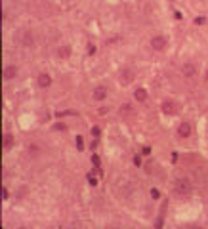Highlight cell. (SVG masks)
<instances>
[{
  "mask_svg": "<svg viewBox=\"0 0 208 229\" xmlns=\"http://www.w3.org/2000/svg\"><path fill=\"white\" fill-rule=\"evenodd\" d=\"M182 73H183V76H193L197 73V67H195V63H183V67H182Z\"/></svg>",
  "mask_w": 208,
  "mask_h": 229,
  "instance_id": "cell-10",
  "label": "cell"
},
{
  "mask_svg": "<svg viewBox=\"0 0 208 229\" xmlns=\"http://www.w3.org/2000/svg\"><path fill=\"white\" fill-rule=\"evenodd\" d=\"M90 132H92V136H94V138H97V136H99V128H97V126H94L92 130H90Z\"/></svg>",
  "mask_w": 208,
  "mask_h": 229,
  "instance_id": "cell-17",
  "label": "cell"
},
{
  "mask_svg": "<svg viewBox=\"0 0 208 229\" xmlns=\"http://www.w3.org/2000/svg\"><path fill=\"white\" fill-rule=\"evenodd\" d=\"M162 113L164 114H176L178 113L176 101H172V99H164V101H162Z\"/></svg>",
  "mask_w": 208,
  "mask_h": 229,
  "instance_id": "cell-2",
  "label": "cell"
},
{
  "mask_svg": "<svg viewBox=\"0 0 208 229\" xmlns=\"http://www.w3.org/2000/svg\"><path fill=\"white\" fill-rule=\"evenodd\" d=\"M134 76H136V75H134L132 69H124L122 73H120V82H122V84H130L134 80Z\"/></svg>",
  "mask_w": 208,
  "mask_h": 229,
  "instance_id": "cell-9",
  "label": "cell"
},
{
  "mask_svg": "<svg viewBox=\"0 0 208 229\" xmlns=\"http://www.w3.org/2000/svg\"><path fill=\"white\" fill-rule=\"evenodd\" d=\"M92 97H94L95 101H103V99H105V97H107V88H105V86H95L94 88V92H92Z\"/></svg>",
  "mask_w": 208,
  "mask_h": 229,
  "instance_id": "cell-4",
  "label": "cell"
},
{
  "mask_svg": "<svg viewBox=\"0 0 208 229\" xmlns=\"http://www.w3.org/2000/svg\"><path fill=\"white\" fill-rule=\"evenodd\" d=\"M195 23H197V25H202V23H204V17H197Z\"/></svg>",
  "mask_w": 208,
  "mask_h": 229,
  "instance_id": "cell-21",
  "label": "cell"
},
{
  "mask_svg": "<svg viewBox=\"0 0 208 229\" xmlns=\"http://www.w3.org/2000/svg\"><path fill=\"white\" fill-rule=\"evenodd\" d=\"M88 54H90V56H94V54H95V46H92V44L88 46Z\"/></svg>",
  "mask_w": 208,
  "mask_h": 229,
  "instance_id": "cell-20",
  "label": "cell"
},
{
  "mask_svg": "<svg viewBox=\"0 0 208 229\" xmlns=\"http://www.w3.org/2000/svg\"><path fill=\"white\" fill-rule=\"evenodd\" d=\"M54 130H57V132H65V130H67V126H65V124H56V126H54Z\"/></svg>",
  "mask_w": 208,
  "mask_h": 229,
  "instance_id": "cell-16",
  "label": "cell"
},
{
  "mask_svg": "<svg viewBox=\"0 0 208 229\" xmlns=\"http://www.w3.org/2000/svg\"><path fill=\"white\" fill-rule=\"evenodd\" d=\"M36 82H38V86H40V88H48V86L52 84V76L48 75V73H40Z\"/></svg>",
  "mask_w": 208,
  "mask_h": 229,
  "instance_id": "cell-6",
  "label": "cell"
},
{
  "mask_svg": "<svg viewBox=\"0 0 208 229\" xmlns=\"http://www.w3.org/2000/svg\"><path fill=\"white\" fill-rule=\"evenodd\" d=\"M134 97H136L138 101H145V99H147V90L138 88V90H136V94H134Z\"/></svg>",
  "mask_w": 208,
  "mask_h": 229,
  "instance_id": "cell-13",
  "label": "cell"
},
{
  "mask_svg": "<svg viewBox=\"0 0 208 229\" xmlns=\"http://www.w3.org/2000/svg\"><path fill=\"white\" fill-rule=\"evenodd\" d=\"M19 36H21V38H19V42H21L23 46H32V44H34V38H32V34L29 31H23Z\"/></svg>",
  "mask_w": 208,
  "mask_h": 229,
  "instance_id": "cell-8",
  "label": "cell"
},
{
  "mask_svg": "<svg viewBox=\"0 0 208 229\" xmlns=\"http://www.w3.org/2000/svg\"><path fill=\"white\" fill-rule=\"evenodd\" d=\"M191 181L187 178H178L176 179V183H174V193H176V197H182V199H185V197H189L191 195Z\"/></svg>",
  "mask_w": 208,
  "mask_h": 229,
  "instance_id": "cell-1",
  "label": "cell"
},
{
  "mask_svg": "<svg viewBox=\"0 0 208 229\" xmlns=\"http://www.w3.org/2000/svg\"><path fill=\"white\" fill-rule=\"evenodd\" d=\"M120 113L122 114H126V113H134V109H132V105H122V107H120Z\"/></svg>",
  "mask_w": 208,
  "mask_h": 229,
  "instance_id": "cell-14",
  "label": "cell"
},
{
  "mask_svg": "<svg viewBox=\"0 0 208 229\" xmlns=\"http://www.w3.org/2000/svg\"><path fill=\"white\" fill-rule=\"evenodd\" d=\"M151 197H153V199H158V197H160L158 189H151Z\"/></svg>",
  "mask_w": 208,
  "mask_h": 229,
  "instance_id": "cell-19",
  "label": "cell"
},
{
  "mask_svg": "<svg viewBox=\"0 0 208 229\" xmlns=\"http://www.w3.org/2000/svg\"><path fill=\"white\" fill-rule=\"evenodd\" d=\"M76 147H78V151H82V149H84V141H82V138H80V136L76 138Z\"/></svg>",
  "mask_w": 208,
  "mask_h": 229,
  "instance_id": "cell-15",
  "label": "cell"
},
{
  "mask_svg": "<svg viewBox=\"0 0 208 229\" xmlns=\"http://www.w3.org/2000/svg\"><path fill=\"white\" fill-rule=\"evenodd\" d=\"M92 164L97 168V166H99V157H95V155H94V157H92Z\"/></svg>",
  "mask_w": 208,
  "mask_h": 229,
  "instance_id": "cell-18",
  "label": "cell"
},
{
  "mask_svg": "<svg viewBox=\"0 0 208 229\" xmlns=\"http://www.w3.org/2000/svg\"><path fill=\"white\" fill-rule=\"evenodd\" d=\"M151 46H153V50H157V52H162L164 48H166V38L164 36H153L151 38Z\"/></svg>",
  "mask_w": 208,
  "mask_h": 229,
  "instance_id": "cell-3",
  "label": "cell"
},
{
  "mask_svg": "<svg viewBox=\"0 0 208 229\" xmlns=\"http://www.w3.org/2000/svg\"><path fill=\"white\" fill-rule=\"evenodd\" d=\"M178 136L180 138H189L191 136V124L189 122H182L180 128H178Z\"/></svg>",
  "mask_w": 208,
  "mask_h": 229,
  "instance_id": "cell-7",
  "label": "cell"
},
{
  "mask_svg": "<svg viewBox=\"0 0 208 229\" xmlns=\"http://www.w3.org/2000/svg\"><path fill=\"white\" fill-rule=\"evenodd\" d=\"M206 80H208V69H206Z\"/></svg>",
  "mask_w": 208,
  "mask_h": 229,
  "instance_id": "cell-22",
  "label": "cell"
},
{
  "mask_svg": "<svg viewBox=\"0 0 208 229\" xmlns=\"http://www.w3.org/2000/svg\"><path fill=\"white\" fill-rule=\"evenodd\" d=\"M57 56L61 57V59H67V57L71 56V48L69 46H61V48L57 50Z\"/></svg>",
  "mask_w": 208,
  "mask_h": 229,
  "instance_id": "cell-12",
  "label": "cell"
},
{
  "mask_svg": "<svg viewBox=\"0 0 208 229\" xmlns=\"http://www.w3.org/2000/svg\"><path fill=\"white\" fill-rule=\"evenodd\" d=\"M17 67H15V65H8L6 69L2 71V78H4V80H12V78H15V76H17Z\"/></svg>",
  "mask_w": 208,
  "mask_h": 229,
  "instance_id": "cell-5",
  "label": "cell"
},
{
  "mask_svg": "<svg viewBox=\"0 0 208 229\" xmlns=\"http://www.w3.org/2000/svg\"><path fill=\"white\" fill-rule=\"evenodd\" d=\"M2 145H4V149H10V147L13 145V138H12V134H4L2 136Z\"/></svg>",
  "mask_w": 208,
  "mask_h": 229,
  "instance_id": "cell-11",
  "label": "cell"
}]
</instances>
